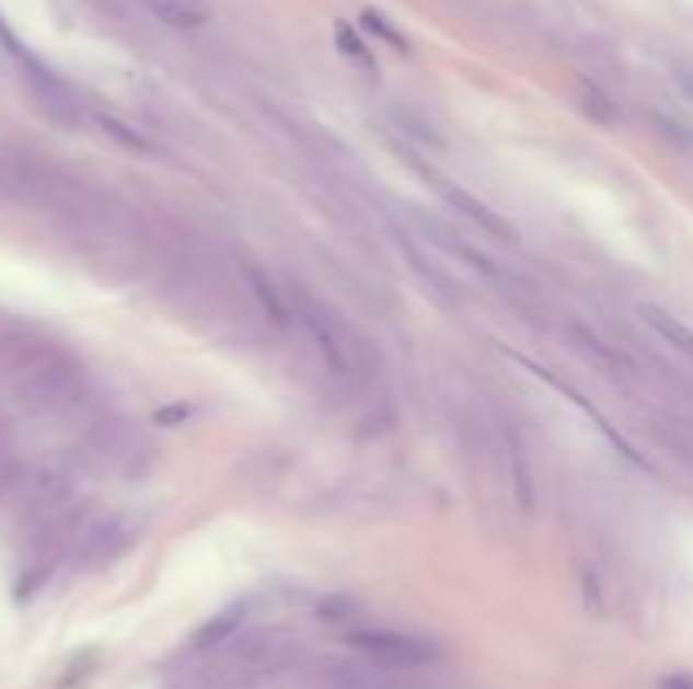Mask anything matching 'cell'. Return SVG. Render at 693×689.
I'll list each match as a JSON object with an SVG mask.
<instances>
[{
    "label": "cell",
    "mask_w": 693,
    "mask_h": 689,
    "mask_svg": "<svg viewBox=\"0 0 693 689\" xmlns=\"http://www.w3.org/2000/svg\"><path fill=\"white\" fill-rule=\"evenodd\" d=\"M349 645L366 653L369 659L393 666V669H419L440 659V648L430 639H419L409 632H390V629H366V632H353Z\"/></svg>",
    "instance_id": "obj_1"
},
{
    "label": "cell",
    "mask_w": 693,
    "mask_h": 689,
    "mask_svg": "<svg viewBox=\"0 0 693 689\" xmlns=\"http://www.w3.org/2000/svg\"><path fill=\"white\" fill-rule=\"evenodd\" d=\"M440 186V193H443V199L450 203L453 210H460L467 220H474L484 233H490V237H497V240H515L518 233H515V227L500 217L497 210H490L484 199H477L474 193H467L464 186H457V183H437Z\"/></svg>",
    "instance_id": "obj_2"
},
{
    "label": "cell",
    "mask_w": 693,
    "mask_h": 689,
    "mask_svg": "<svg viewBox=\"0 0 693 689\" xmlns=\"http://www.w3.org/2000/svg\"><path fill=\"white\" fill-rule=\"evenodd\" d=\"M146 8L163 24L180 27V31L200 27L210 18V0H146Z\"/></svg>",
    "instance_id": "obj_3"
},
{
    "label": "cell",
    "mask_w": 693,
    "mask_h": 689,
    "mask_svg": "<svg viewBox=\"0 0 693 689\" xmlns=\"http://www.w3.org/2000/svg\"><path fill=\"white\" fill-rule=\"evenodd\" d=\"M241 622H244V605H230V608H223V612H217L210 622H204L197 629L194 645L197 648H213V645H220V642H227L230 635H234L241 629Z\"/></svg>",
    "instance_id": "obj_4"
},
{
    "label": "cell",
    "mask_w": 693,
    "mask_h": 689,
    "mask_svg": "<svg viewBox=\"0 0 693 689\" xmlns=\"http://www.w3.org/2000/svg\"><path fill=\"white\" fill-rule=\"evenodd\" d=\"M639 314L652 324V329H657L677 352H683V355H690L693 358V332L686 329V324H680L677 318H670L667 311H660V308H652V305H643L639 308Z\"/></svg>",
    "instance_id": "obj_5"
},
{
    "label": "cell",
    "mask_w": 693,
    "mask_h": 689,
    "mask_svg": "<svg viewBox=\"0 0 693 689\" xmlns=\"http://www.w3.org/2000/svg\"><path fill=\"white\" fill-rule=\"evenodd\" d=\"M247 280H251V288L257 291V298H261V305L267 308V314H272L278 324L288 318V311H285V305H281V298L275 295V288H272V280H267L257 267H247Z\"/></svg>",
    "instance_id": "obj_6"
},
{
    "label": "cell",
    "mask_w": 693,
    "mask_h": 689,
    "mask_svg": "<svg viewBox=\"0 0 693 689\" xmlns=\"http://www.w3.org/2000/svg\"><path fill=\"white\" fill-rule=\"evenodd\" d=\"M362 21H366V27H369V31H376L379 37H386V41H390V45H396V48H406V41H403V37L396 34V27H390V24H386V21H382L379 14L366 11V14H362Z\"/></svg>",
    "instance_id": "obj_7"
},
{
    "label": "cell",
    "mask_w": 693,
    "mask_h": 689,
    "mask_svg": "<svg viewBox=\"0 0 693 689\" xmlns=\"http://www.w3.org/2000/svg\"><path fill=\"white\" fill-rule=\"evenodd\" d=\"M338 45H342V51H345V55H356V58H362V61L369 58V55H366V48L356 41V34H353V31H345V27H338Z\"/></svg>",
    "instance_id": "obj_8"
},
{
    "label": "cell",
    "mask_w": 693,
    "mask_h": 689,
    "mask_svg": "<svg viewBox=\"0 0 693 689\" xmlns=\"http://www.w3.org/2000/svg\"><path fill=\"white\" fill-rule=\"evenodd\" d=\"M657 689H693V676L690 673H670V676L660 679Z\"/></svg>",
    "instance_id": "obj_9"
},
{
    "label": "cell",
    "mask_w": 693,
    "mask_h": 689,
    "mask_svg": "<svg viewBox=\"0 0 693 689\" xmlns=\"http://www.w3.org/2000/svg\"><path fill=\"white\" fill-rule=\"evenodd\" d=\"M189 416V410L186 405H173V410H163V413H157V420L160 423H180V420H186Z\"/></svg>",
    "instance_id": "obj_10"
}]
</instances>
